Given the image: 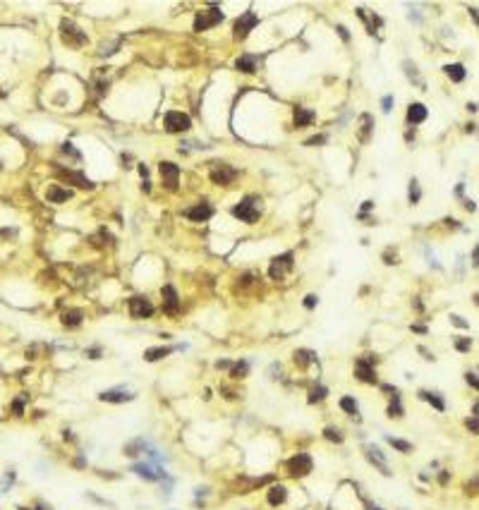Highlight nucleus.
Instances as JSON below:
<instances>
[{
    "label": "nucleus",
    "instance_id": "393cba45",
    "mask_svg": "<svg viewBox=\"0 0 479 510\" xmlns=\"http://www.w3.org/2000/svg\"><path fill=\"white\" fill-rule=\"evenodd\" d=\"M309 362H316V352H311V350H295V364L307 367Z\"/></svg>",
    "mask_w": 479,
    "mask_h": 510
},
{
    "label": "nucleus",
    "instance_id": "cd10ccee",
    "mask_svg": "<svg viewBox=\"0 0 479 510\" xmlns=\"http://www.w3.org/2000/svg\"><path fill=\"white\" fill-rule=\"evenodd\" d=\"M420 397H424L426 402H431V405H434L439 412H443V410H446V402L439 397V393H426V391H422V393H420Z\"/></svg>",
    "mask_w": 479,
    "mask_h": 510
},
{
    "label": "nucleus",
    "instance_id": "2f4dec72",
    "mask_svg": "<svg viewBox=\"0 0 479 510\" xmlns=\"http://www.w3.org/2000/svg\"><path fill=\"white\" fill-rule=\"evenodd\" d=\"M324 436H326L328 441H336V443L343 441V434H340V429H336V426H326V429H324Z\"/></svg>",
    "mask_w": 479,
    "mask_h": 510
},
{
    "label": "nucleus",
    "instance_id": "c756f323",
    "mask_svg": "<svg viewBox=\"0 0 479 510\" xmlns=\"http://www.w3.org/2000/svg\"><path fill=\"white\" fill-rule=\"evenodd\" d=\"M405 72H407V77H410V79H415V84H417V86H424L422 77L417 75V65H415V62L405 60Z\"/></svg>",
    "mask_w": 479,
    "mask_h": 510
},
{
    "label": "nucleus",
    "instance_id": "864d4df0",
    "mask_svg": "<svg viewBox=\"0 0 479 510\" xmlns=\"http://www.w3.org/2000/svg\"><path fill=\"white\" fill-rule=\"evenodd\" d=\"M38 510H53L51 506H46V503H38Z\"/></svg>",
    "mask_w": 479,
    "mask_h": 510
},
{
    "label": "nucleus",
    "instance_id": "a878e982",
    "mask_svg": "<svg viewBox=\"0 0 479 510\" xmlns=\"http://www.w3.org/2000/svg\"><path fill=\"white\" fill-rule=\"evenodd\" d=\"M443 70H446V75L451 77L453 82H462V79H465V75H467V72H465V67H462L460 62H455V65H446Z\"/></svg>",
    "mask_w": 479,
    "mask_h": 510
},
{
    "label": "nucleus",
    "instance_id": "4be33fe9",
    "mask_svg": "<svg viewBox=\"0 0 479 510\" xmlns=\"http://www.w3.org/2000/svg\"><path fill=\"white\" fill-rule=\"evenodd\" d=\"M309 122H314V111L295 108V127H307Z\"/></svg>",
    "mask_w": 479,
    "mask_h": 510
},
{
    "label": "nucleus",
    "instance_id": "f257e3e1",
    "mask_svg": "<svg viewBox=\"0 0 479 510\" xmlns=\"http://www.w3.org/2000/svg\"><path fill=\"white\" fill-rule=\"evenodd\" d=\"M261 199H256V197H247V199H242L237 206H232V216L235 218H240L242 223H256L259 221V216H261Z\"/></svg>",
    "mask_w": 479,
    "mask_h": 510
},
{
    "label": "nucleus",
    "instance_id": "ea45409f",
    "mask_svg": "<svg viewBox=\"0 0 479 510\" xmlns=\"http://www.w3.org/2000/svg\"><path fill=\"white\" fill-rule=\"evenodd\" d=\"M381 108H383V113H391V108H393V96H383V98H381Z\"/></svg>",
    "mask_w": 479,
    "mask_h": 510
},
{
    "label": "nucleus",
    "instance_id": "c85d7f7f",
    "mask_svg": "<svg viewBox=\"0 0 479 510\" xmlns=\"http://www.w3.org/2000/svg\"><path fill=\"white\" fill-rule=\"evenodd\" d=\"M386 441L393 446L395 451H400V453H410L412 451V443H407V441H402V438H393V436H386Z\"/></svg>",
    "mask_w": 479,
    "mask_h": 510
},
{
    "label": "nucleus",
    "instance_id": "f8f14e48",
    "mask_svg": "<svg viewBox=\"0 0 479 510\" xmlns=\"http://www.w3.org/2000/svg\"><path fill=\"white\" fill-rule=\"evenodd\" d=\"M292 259H295V254H292V252H285L283 256H278V259L273 261V266H271V271H268L273 281H281L283 276H285V273L292 268Z\"/></svg>",
    "mask_w": 479,
    "mask_h": 510
},
{
    "label": "nucleus",
    "instance_id": "7ed1b4c3",
    "mask_svg": "<svg viewBox=\"0 0 479 510\" xmlns=\"http://www.w3.org/2000/svg\"><path fill=\"white\" fill-rule=\"evenodd\" d=\"M127 307H130V316L132 319H151L153 316V304L146 300V297H141V295H137V297H130L127 300Z\"/></svg>",
    "mask_w": 479,
    "mask_h": 510
},
{
    "label": "nucleus",
    "instance_id": "6ab92c4d",
    "mask_svg": "<svg viewBox=\"0 0 479 510\" xmlns=\"http://www.w3.org/2000/svg\"><path fill=\"white\" fill-rule=\"evenodd\" d=\"M426 120V108H424V103H412L410 108H407V122L410 125H420V122H424Z\"/></svg>",
    "mask_w": 479,
    "mask_h": 510
},
{
    "label": "nucleus",
    "instance_id": "e433bc0d",
    "mask_svg": "<svg viewBox=\"0 0 479 510\" xmlns=\"http://www.w3.org/2000/svg\"><path fill=\"white\" fill-rule=\"evenodd\" d=\"M455 347H458L460 352H470V347H472V340H470V338H458V340H455Z\"/></svg>",
    "mask_w": 479,
    "mask_h": 510
},
{
    "label": "nucleus",
    "instance_id": "39448f33",
    "mask_svg": "<svg viewBox=\"0 0 479 510\" xmlns=\"http://www.w3.org/2000/svg\"><path fill=\"white\" fill-rule=\"evenodd\" d=\"M374 364H376V359H371L369 355H366V357H360V359L355 362V376H357L362 383H376V369H374Z\"/></svg>",
    "mask_w": 479,
    "mask_h": 510
},
{
    "label": "nucleus",
    "instance_id": "9d476101",
    "mask_svg": "<svg viewBox=\"0 0 479 510\" xmlns=\"http://www.w3.org/2000/svg\"><path fill=\"white\" fill-rule=\"evenodd\" d=\"M132 472H134V474H139V477H144L146 482L166 479V472H163L161 467H153V465H149V462H134V465H132Z\"/></svg>",
    "mask_w": 479,
    "mask_h": 510
},
{
    "label": "nucleus",
    "instance_id": "412c9836",
    "mask_svg": "<svg viewBox=\"0 0 479 510\" xmlns=\"http://www.w3.org/2000/svg\"><path fill=\"white\" fill-rule=\"evenodd\" d=\"M172 350H177V347H149V350L144 352V359H146V362H158V359L168 357Z\"/></svg>",
    "mask_w": 479,
    "mask_h": 510
},
{
    "label": "nucleus",
    "instance_id": "603ef678",
    "mask_svg": "<svg viewBox=\"0 0 479 510\" xmlns=\"http://www.w3.org/2000/svg\"><path fill=\"white\" fill-rule=\"evenodd\" d=\"M420 352H422V355H424V359H434V355H431L429 350H424V347H420Z\"/></svg>",
    "mask_w": 479,
    "mask_h": 510
},
{
    "label": "nucleus",
    "instance_id": "a19ab883",
    "mask_svg": "<svg viewBox=\"0 0 479 510\" xmlns=\"http://www.w3.org/2000/svg\"><path fill=\"white\" fill-rule=\"evenodd\" d=\"M316 304H319V297H316V295H307V297H305V307H307V309H314Z\"/></svg>",
    "mask_w": 479,
    "mask_h": 510
},
{
    "label": "nucleus",
    "instance_id": "6e6552de",
    "mask_svg": "<svg viewBox=\"0 0 479 510\" xmlns=\"http://www.w3.org/2000/svg\"><path fill=\"white\" fill-rule=\"evenodd\" d=\"M256 24H259L256 12H245L242 17H237V22H235V41H245L247 34H249Z\"/></svg>",
    "mask_w": 479,
    "mask_h": 510
},
{
    "label": "nucleus",
    "instance_id": "dca6fc26",
    "mask_svg": "<svg viewBox=\"0 0 479 510\" xmlns=\"http://www.w3.org/2000/svg\"><path fill=\"white\" fill-rule=\"evenodd\" d=\"M185 216H187V218H192V221H206V218H211V216H213V208H211L209 204H197L194 208H187V211H185Z\"/></svg>",
    "mask_w": 479,
    "mask_h": 510
},
{
    "label": "nucleus",
    "instance_id": "aec40b11",
    "mask_svg": "<svg viewBox=\"0 0 479 510\" xmlns=\"http://www.w3.org/2000/svg\"><path fill=\"white\" fill-rule=\"evenodd\" d=\"M266 498H268V503H271V506H281L283 501L287 498V489H285L283 484H276V486H271V489H268Z\"/></svg>",
    "mask_w": 479,
    "mask_h": 510
},
{
    "label": "nucleus",
    "instance_id": "7c9ffc66",
    "mask_svg": "<svg viewBox=\"0 0 479 510\" xmlns=\"http://www.w3.org/2000/svg\"><path fill=\"white\" fill-rule=\"evenodd\" d=\"M247 371H249V364L242 359V362H237V364L232 367L230 376H232V378H245V376H247Z\"/></svg>",
    "mask_w": 479,
    "mask_h": 510
},
{
    "label": "nucleus",
    "instance_id": "58836bf2",
    "mask_svg": "<svg viewBox=\"0 0 479 510\" xmlns=\"http://www.w3.org/2000/svg\"><path fill=\"white\" fill-rule=\"evenodd\" d=\"M328 142V137L326 134H319V137H311V139H307L305 142V146H316V144H326Z\"/></svg>",
    "mask_w": 479,
    "mask_h": 510
},
{
    "label": "nucleus",
    "instance_id": "3c124183",
    "mask_svg": "<svg viewBox=\"0 0 479 510\" xmlns=\"http://www.w3.org/2000/svg\"><path fill=\"white\" fill-rule=\"evenodd\" d=\"M216 367H218V369H228V367H230V362H228V359H221V362H216Z\"/></svg>",
    "mask_w": 479,
    "mask_h": 510
},
{
    "label": "nucleus",
    "instance_id": "09e8293b",
    "mask_svg": "<svg viewBox=\"0 0 479 510\" xmlns=\"http://www.w3.org/2000/svg\"><path fill=\"white\" fill-rule=\"evenodd\" d=\"M12 410H15V415L19 417V415H22V410H24V405H22V400H17V402L12 405Z\"/></svg>",
    "mask_w": 479,
    "mask_h": 510
},
{
    "label": "nucleus",
    "instance_id": "f3484780",
    "mask_svg": "<svg viewBox=\"0 0 479 510\" xmlns=\"http://www.w3.org/2000/svg\"><path fill=\"white\" fill-rule=\"evenodd\" d=\"M82 321H84L82 309H65L62 312V326H67V328H77V326H82Z\"/></svg>",
    "mask_w": 479,
    "mask_h": 510
},
{
    "label": "nucleus",
    "instance_id": "2eb2a0df",
    "mask_svg": "<svg viewBox=\"0 0 479 510\" xmlns=\"http://www.w3.org/2000/svg\"><path fill=\"white\" fill-rule=\"evenodd\" d=\"M57 175H60V177H65L67 182L77 185V187H91V180H89V177H84L82 172H75V170H62V168H57Z\"/></svg>",
    "mask_w": 479,
    "mask_h": 510
},
{
    "label": "nucleus",
    "instance_id": "c9c22d12",
    "mask_svg": "<svg viewBox=\"0 0 479 510\" xmlns=\"http://www.w3.org/2000/svg\"><path fill=\"white\" fill-rule=\"evenodd\" d=\"M420 197H422V192H420V185H417V180H412V182H410V201H412V204H417V201H420Z\"/></svg>",
    "mask_w": 479,
    "mask_h": 510
},
{
    "label": "nucleus",
    "instance_id": "0eeeda50",
    "mask_svg": "<svg viewBox=\"0 0 479 510\" xmlns=\"http://www.w3.org/2000/svg\"><path fill=\"white\" fill-rule=\"evenodd\" d=\"M218 22H223V12L218 7H211L206 12H199L197 19H194V31H206V29L216 27Z\"/></svg>",
    "mask_w": 479,
    "mask_h": 510
},
{
    "label": "nucleus",
    "instance_id": "de8ad7c7",
    "mask_svg": "<svg viewBox=\"0 0 479 510\" xmlns=\"http://www.w3.org/2000/svg\"><path fill=\"white\" fill-rule=\"evenodd\" d=\"M62 151H65V153H72L75 158H79V153H77V151L72 149V144H65V146H62Z\"/></svg>",
    "mask_w": 479,
    "mask_h": 510
},
{
    "label": "nucleus",
    "instance_id": "6e6d98bb",
    "mask_svg": "<svg viewBox=\"0 0 479 510\" xmlns=\"http://www.w3.org/2000/svg\"><path fill=\"white\" fill-rule=\"evenodd\" d=\"M17 510H31V508H22V506H19V508H17Z\"/></svg>",
    "mask_w": 479,
    "mask_h": 510
},
{
    "label": "nucleus",
    "instance_id": "473e14b6",
    "mask_svg": "<svg viewBox=\"0 0 479 510\" xmlns=\"http://www.w3.org/2000/svg\"><path fill=\"white\" fill-rule=\"evenodd\" d=\"M388 417H402V405H400V397L395 396L393 402L388 405Z\"/></svg>",
    "mask_w": 479,
    "mask_h": 510
},
{
    "label": "nucleus",
    "instance_id": "20e7f679",
    "mask_svg": "<svg viewBox=\"0 0 479 510\" xmlns=\"http://www.w3.org/2000/svg\"><path fill=\"white\" fill-rule=\"evenodd\" d=\"M311 467H314V462H311V457L307 453H297L287 460V472L292 477H307L311 472Z\"/></svg>",
    "mask_w": 479,
    "mask_h": 510
},
{
    "label": "nucleus",
    "instance_id": "c03bdc74",
    "mask_svg": "<svg viewBox=\"0 0 479 510\" xmlns=\"http://www.w3.org/2000/svg\"><path fill=\"white\" fill-rule=\"evenodd\" d=\"M467 429L472 434H477V415H472V419H467Z\"/></svg>",
    "mask_w": 479,
    "mask_h": 510
},
{
    "label": "nucleus",
    "instance_id": "bb28decb",
    "mask_svg": "<svg viewBox=\"0 0 479 510\" xmlns=\"http://www.w3.org/2000/svg\"><path fill=\"white\" fill-rule=\"evenodd\" d=\"M340 410L343 412H347V415H357L360 412V405H357V400L352 396H345V397H340Z\"/></svg>",
    "mask_w": 479,
    "mask_h": 510
},
{
    "label": "nucleus",
    "instance_id": "49530a36",
    "mask_svg": "<svg viewBox=\"0 0 479 510\" xmlns=\"http://www.w3.org/2000/svg\"><path fill=\"white\" fill-rule=\"evenodd\" d=\"M86 355H89V359H98V357H101V350H98V347H91Z\"/></svg>",
    "mask_w": 479,
    "mask_h": 510
},
{
    "label": "nucleus",
    "instance_id": "423d86ee",
    "mask_svg": "<svg viewBox=\"0 0 479 510\" xmlns=\"http://www.w3.org/2000/svg\"><path fill=\"white\" fill-rule=\"evenodd\" d=\"M60 29H62V38H65V43H70V46H84V43H86V34L77 27L75 22L62 19Z\"/></svg>",
    "mask_w": 479,
    "mask_h": 510
},
{
    "label": "nucleus",
    "instance_id": "79ce46f5",
    "mask_svg": "<svg viewBox=\"0 0 479 510\" xmlns=\"http://www.w3.org/2000/svg\"><path fill=\"white\" fill-rule=\"evenodd\" d=\"M451 321L455 323V326H460V328H470V323H467V321H465L462 316H455V314H453V316H451Z\"/></svg>",
    "mask_w": 479,
    "mask_h": 510
},
{
    "label": "nucleus",
    "instance_id": "5fc2aeb1",
    "mask_svg": "<svg viewBox=\"0 0 479 510\" xmlns=\"http://www.w3.org/2000/svg\"><path fill=\"white\" fill-rule=\"evenodd\" d=\"M366 510H381V508H376V506H371V503H366Z\"/></svg>",
    "mask_w": 479,
    "mask_h": 510
},
{
    "label": "nucleus",
    "instance_id": "1a4fd4ad",
    "mask_svg": "<svg viewBox=\"0 0 479 510\" xmlns=\"http://www.w3.org/2000/svg\"><path fill=\"white\" fill-rule=\"evenodd\" d=\"M209 177H211V182H216V185H230V182L237 177V170L230 168V166H223V163H213Z\"/></svg>",
    "mask_w": 479,
    "mask_h": 510
},
{
    "label": "nucleus",
    "instance_id": "ddd939ff",
    "mask_svg": "<svg viewBox=\"0 0 479 510\" xmlns=\"http://www.w3.org/2000/svg\"><path fill=\"white\" fill-rule=\"evenodd\" d=\"M161 295H163V312L166 314L180 312V297H177V290H175L172 285H166V287L161 290Z\"/></svg>",
    "mask_w": 479,
    "mask_h": 510
},
{
    "label": "nucleus",
    "instance_id": "f704fd0d",
    "mask_svg": "<svg viewBox=\"0 0 479 510\" xmlns=\"http://www.w3.org/2000/svg\"><path fill=\"white\" fill-rule=\"evenodd\" d=\"M371 125H374V120H371V115H362V142H366V139H369V132H371Z\"/></svg>",
    "mask_w": 479,
    "mask_h": 510
},
{
    "label": "nucleus",
    "instance_id": "4c0bfd02",
    "mask_svg": "<svg viewBox=\"0 0 479 510\" xmlns=\"http://www.w3.org/2000/svg\"><path fill=\"white\" fill-rule=\"evenodd\" d=\"M12 482H15V472H7V474H5V479L0 482V493H5V491H7V486H12Z\"/></svg>",
    "mask_w": 479,
    "mask_h": 510
},
{
    "label": "nucleus",
    "instance_id": "37998d69",
    "mask_svg": "<svg viewBox=\"0 0 479 510\" xmlns=\"http://www.w3.org/2000/svg\"><path fill=\"white\" fill-rule=\"evenodd\" d=\"M383 259H386V264H398V254H395V252H391V249L383 254Z\"/></svg>",
    "mask_w": 479,
    "mask_h": 510
},
{
    "label": "nucleus",
    "instance_id": "8fccbe9b",
    "mask_svg": "<svg viewBox=\"0 0 479 510\" xmlns=\"http://www.w3.org/2000/svg\"><path fill=\"white\" fill-rule=\"evenodd\" d=\"M338 34H340V38H343V41H350V34H347V29L343 27V24L338 27Z\"/></svg>",
    "mask_w": 479,
    "mask_h": 510
},
{
    "label": "nucleus",
    "instance_id": "a211bd4d",
    "mask_svg": "<svg viewBox=\"0 0 479 510\" xmlns=\"http://www.w3.org/2000/svg\"><path fill=\"white\" fill-rule=\"evenodd\" d=\"M70 197H72V192H70V189H62V187H57V185H51L48 192H46V199H48L51 204H62V201H67Z\"/></svg>",
    "mask_w": 479,
    "mask_h": 510
},
{
    "label": "nucleus",
    "instance_id": "f03ea898",
    "mask_svg": "<svg viewBox=\"0 0 479 510\" xmlns=\"http://www.w3.org/2000/svg\"><path fill=\"white\" fill-rule=\"evenodd\" d=\"M163 125H166V130L170 134H175V132H187L192 127V120H190V115L180 113V111H170L163 117Z\"/></svg>",
    "mask_w": 479,
    "mask_h": 510
},
{
    "label": "nucleus",
    "instance_id": "9b49d317",
    "mask_svg": "<svg viewBox=\"0 0 479 510\" xmlns=\"http://www.w3.org/2000/svg\"><path fill=\"white\" fill-rule=\"evenodd\" d=\"M158 170H161L163 185L168 187L170 192H175V189H177V180H180V168H177L175 163H170V161H163Z\"/></svg>",
    "mask_w": 479,
    "mask_h": 510
},
{
    "label": "nucleus",
    "instance_id": "72a5a7b5",
    "mask_svg": "<svg viewBox=\"0 0 479 510\" xmlns=\"http://www.w3.org/2000/svg\"><path fill=\"white\" fill-rule=\"evenodd\" d=\"M326 393H328V391H326L324 386H314V388H311V393H309V402H319V400H324Z\"/></svg>",
    "mask_w": 479,
    "mask_h": 510
},
{
    "label": "nucleus",
    "instance_id": "b1692460",
    "mask_svg": "<svg viewBox=\"0 0 479 510\" xmlns=\"http://www.w3.org/2000/svg\"><path fill=\"white\" fill-rule=\"evenodd\" d=\"M146 441L144 438H134V441H130L127 446H125V455H130V457H134V455H139V453H144L146 451Z\"/></svg>",
    "mask_w": 479,
    "mask_h": 510
},
{
    "label": "nucleus",
    "instance_id": "5701e85b",
    "mask_svg": "<svg viewBox=\"0 0 479 510\" xmlns=\"http://www.w3.org/2000/svg\"><path fill=\"white\" fill-rule=\"evenodd\" d=\"M235 65H237V70H240V72H245V75L256 72V57H254V56H242L237 62H235Z\"/></svg>",
    "mask_w": 479,
    "mask_h": 510
},
{
    "label": "nucleus",
    "instance_id": "4468645a",
    "mask_svg": "<svg viewBox=\"0 0 479 510\" xmlns=\"http://www.w3.org/2000/svg\"><path fill=\"white\" fill-rule=\"evenodd\" d=\"M98 397H101L103 402H115V405L134 400V396H132V393H127V391H122V388H115V391H106V393H101Z\"/></svg>",
    "mask_w": 479,
    "mask_h": 510
},
{
    "label": "nucleus",
    "instance_id": "a18cd8bd",
    "mask_svg": "<svg viewBox=\"0 0 479 510\" xmlns=\"http://www.w3.org/2000/svg\"><path fill=\"white\" fill-rule=\"evenodd\" d=\"M465 378H467V383H470L472 388H477V374H475V371H472V374L467 371V376H465Z\"/></svg>",
    "mask_w": 479,
    "mask_h": 510
}]
</instances>
